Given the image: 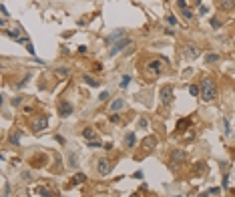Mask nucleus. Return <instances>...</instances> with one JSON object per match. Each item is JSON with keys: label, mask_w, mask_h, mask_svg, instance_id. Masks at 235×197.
Listing matches in <instances>:
<instances>
[{"label": "nucleus", "mask_w": 235, "mask_h": 197, "mask_svg": "<svg viewBox=\"0 0 235 197\" xmlns=\"http://www.w3.org/2000/svg\"><path fill=\"white\" fill-rule=\"evenodd\" d=\"M207 171H209V167H207L205 161H197V163L191 167V173H193V175H205Z\"/></svg>", "instance_id": "obj_11"}, {"label": "nucleus", "mask_w": 235, "mask_h": 197, "mask_svg": "<svg viewBox=\"0 0 235 197\" xmlns=\"http://www.w3.org/2000/svg\"><path fill=\"white\" fill-rule=\"evenodd\" d=\"M83 137H84L87 141H95V139H97V131L93 129V127H87V129L83 131Z\"/></svg>", "instance_id": "obj_17"}, {"label": "nucleus", "mask_w": 235, "mask_h": 197, "mask_svg": "<svg viewBox=\"0 0 235 197\" xmlns=\"http://www.w3.org/2000/svg\"><path fill=\"white\" fill-rule=\"evenodd\" d=\"M76 153H70V155H68V167H72V169H76Z\"/></svg>", "instance_id": "obj_23"}, {"label": "nucleus", "mask_w": 235, "mask_h": 197, "mask_svg": "<svg viewBox=\"0 0 235 197\" xmlns=\"http://www.w3.org/2000/svg\"><path fill=\"white\" fill-rule=\"evenodd\" d=\"M99 98H101V101H106V98H109V93H106V91H105V93H101V97H99Z\"/></svg>", "instance_id": "obj_43"}, {"label": "nucleus", "mask_w": 235, "mask_h": 197, "mask_svg": "<svg viewBox=\"0 0 235 197\" xmlns=\"http://www.w3.org/2000/svg\"><path fill=\"white\" fill-rule=\"evenodd\" d=\"M28 79H30V75H26V76H24V79H22V80H20V83H18V85H16V89H22V87H24V85H26V83H28Z\"/></svg>", "instance_id": "obj_31"}, {"label": "nucleus", "mask_w": 235, "mask_h": 197, "mask_svg": "<svg viewBox=\"0 0 235 197\" xmlns=\"http://www.w3.org/2000/svg\"><path fill=\"white\" fill-rule=\"evenodd\" d=\"M199 89H201V101L205 103H209V101H215V97H217V87H215V83H213V79H203L201 80V85H199Z\"/></svg>", "instance_id": "obj_2"}, {"label": "nucleus", "mask_w": 235, "mask_h": 197, "mask_svg": "<svg viewBox=\"0 0 235 197\" xmlns=\"http://www.w3.org/2000/svg\"><path fill=\"white\" fill-rule=\"evenodd\" d=\"M97 171H99V175H109L113 171V163L106 157H102V159L97 161Z\"/></svg>", "instance_id": "obj_7"}, {"label": "nucleus", "mask_w": 235, "mask_h": 197, "mask_svg": "<svg viewBox=\"0 0 235 197\" xmlns=\"http://www.w3.org/2000/svg\"><path fill=\"white\" fill-rule=\"evenodd\" d=\"M8 141H10L12 145H18V141H20V131L14 129V131L10 133V137H8Z\"/></svg>", "instance_id": "obj_18"}, {"label": "nucleus", "mask_w": 235, "mask_h": 197, "mask_svg": "<svg viewBox=\"0 0 235 197\" xmlns=\"http://www.w3.org/2000/svg\"><path fill=\"white\" fill-rule=\"evenodd\" d=\"M167 24H171V26H175V24H177V18H175L173 14H169V16H167Z\"/></svg>", "instance_id": "obj_33"}, {"label": "nucleus", "mask_w": 235, "mask_h": 197, "mask_svg": "<svg viewBox=\"0 0 235 197\" xmlns=\"http://www.w3.org/2000/svg\"><path fill=\"white\" fill-rule=\"evenodd\" d=\"M129 83H131V76L125 75V76L121 79V89H127V87H129Z\"/></svg>", "instance_id": "obj_26"}, {"label": "nucleus", "mask_w": 235, "mask_h": 197, "mask_svg": "<svg viewBox=\"0 0 235 197\" xmlns=\"http://www.w3.org/2000/svg\"><path fill=\"white\" fill-rule=\"evenodd\" d=\"M159 145V139H157L155 135H149V137H145L143 139V155H147V153H151L153 149Z\"/></svg>", "instance_id": "obj_6"}, {"label": "nucleus", "mask_w": 235, "mask_h": 197, "mask_svg": "<svg viewBox=\"0 0 235 197\" xmlns=\"http://www.w3.org/2000/svg\"><path fill=\"white\" fill-rule=\"evenodd\" d=\"M165 71V61L161 58H149L145 65H141V72H143L145 79H157L161 76Z\"/></svg>", "instance_id": "obj_1"}, {"label": "nucleus", "mask_w": 235, "mask_h": 197, "mask_svg": "<svg viewBox=\"0 0 235 197\" xmlns=\"http://www.w3.org/2000/svg\"><path fill=\"white\" fill-rule=\"evenodd\" d=\"M123 107H125V98H115V101L111 103V113H115V111H121Z\"/></svg>", "instance_id": "obj_16"}, {"label": "nucleus", "mask_w": 235, "mask_h": 197, "mask_svg": "<svg viewBox=\"0 0 235 197\" xmlns=\"http://www.w3.org/2000/svg\"><path fill=\"white\" fill-rule=\"evenodd\" d=\"M46 127H48V115H36V117L32 119V133H42L46 131Z\"/></svg>", "instance_id": "obj_4"}, {"label": "nucleus", "mask_w": 235, "mask_h": 197, "mask_svg": "<svg viewBox=\"0 0 235 197\" xmlns=\"http://www.w3.org/2000/svg\"><path fill=\"white\" fill-rule=\"evenodd\" d=\"M125 145H127V147H131V149L135 147V133H127V135H125Z\"/></svg>", "instance_id": "obj_19"}, {"label": "nucleus", "mask_w": 235, "mask_h": 197, "mask_svg": "<svg viewBox=\"0 0 235 197\" xmlns=\"http://www.w3.org/2000/svg\"><path fill=\"white\" fill-rule=\"evenodd\" d=\"M8 195H10V185L4 183V197H8Z\"/></svg>", "instance_id": "obj_39"}, {"label": "nucleus", "mask_w": 235, "mask_h": 197, "mask_svg": "<svg viewBox=\"0 0 235 197\" xmlns=\"http://www.w3.org/2000/svg\"><path fill=\"white\" fill-rule=\"evenodd\" d=\"M109 119H111V121H113V123H119V121H121V119H119V115H111Z\"/></svg>", "instance_id": "obj_42"}, {"label": "nucleus", "mask_w": 235, "mask_h": 197, "mask_svg": "<svg viewBox=\"0 0 235 197\" xmlns=\"http://www.w3.org/2000/svg\"><path fill=\"white\" fill-rule=\"evenodd\" d=\"M177 6L181 8V10H185L187 8V0H177Z\"/></svg>", "instance_id": "obj_36"}, {"label": "nucleus", "mask_w": 235, "mask_h": 197, "mask_svg": "<svg viewBox=\"0 0 235 197\" xmlns=\"http://www.w3.org/2000/svg\"><path fill=\"white\" fill-rule=\"evenodd\" d=\"M127 46H131V38H121L119 42H115V44H113V48L109 50V54H111V57H115V54H119L123 48H127Z\"/></svg>", "instance_id": "obj_8"}, {"label": "nucleus", "mask_w": 235, "mask_h": 197, "mask_svg": "<svg viewBox=\"0 0 235 197\" xmlns=\"http://www.w3.org/2000/svg\"><path fill=\"white\" fill-rule=\"evenodd\" d=\"M79 53H80V54H84V53H87V46H84V44H83V46H79Z\"/></svg>", "instance_id": "obj_44"}, {"label": "nucleus", "mask_w": 235, "mask_h": 197, "mask_svg": "<svg viewBox=\"0 0 235 197\" xmlns=\"http://www.w3.org/2000/svg\"><path fill=\"white\" fill-rule=\"evenodd\" d=\"M36 193L40 197H52V191H50L48 187H36Z\"/></svg>", "instance_id": "obj_20"}, {"label": "nucleus", "mask_w": 235, "mask_h": 197, "mask_svg": "<svg viewBox=\"0 0 235 197\" xmlns=\"http://www.w3.org/2000/svg\"><path fill=\"white\" fill-rule=\"evenodd\" d=\"M54 139H56V141H58V143H61V145H65V143H66V141H65V137H61V135H56V137H54Z\"/></svg>", "instance_id": "obj_41"}, {"label": "nucleus", "mask_w": 235, "mask_h": 197, "mask_svg": "<svg viewBox=\"0 0 235 197\" xmlns=\"http://www.w3.org/2000/svg\"><path fill=\"white\" fill-rule=\"evenodd\" d=\"M88 147L99 149V147H102V145H101V141H99V139H95V141H88Z\"/></svg>", "instance_id": "obj_28"}, {"label": "nucleus", "mask_w": 235, "mask_h": 197, "mask_svg": "<svg viewBox=\"0 0 235 197\" xmlns=\"http://www.w3.org/2000/svg\"><path fill=\"white\" fill-rule=\"evenodd\" d=\"M187 161H189V155H187L183 149H173V151H171V165L173 167H181V165H185Z\"/></svg>", "instance_id": "obj_3"}, {"label": "nucleus", "mask_w": 235, "mask_h": 197, "mask_svg": "<svg viewBox=\"0 0 235 197\" xmlns=\"http://www.w3.org/2000/svg\"><path fill=\"white\" fill-rule=\"evenodd\" d=\"M191 125V119H181V121L177 123V131H185V127Z\"/></svg>", "instance_id": "obj_22"}, {"label": "nucleus", "mask_w": 235, "mask_h": 197, "mask_svg": "<svg viewBox=\"0 0 235 197\" xmlns=\"http://www.w3.org/2000/svg\"><path fill=\"white\" fill-rule=\"evenodd\" d=\"M217 6H219L223 12H231L233 8H235V0H219V2H217Z\"/></svg>", "instance_id": "obj_14"}, {"label": "nucleus", "mask_w": 235, "mask_h": 197, "mask_svg": "<svg viewBox=\"0 0 235 197\" xmlns=\"http://www.w3.org/2000/svg\"><path fill=\"white\" fill-rule=\"evenodd\" d=\"M44 163H48V157H46V153H38V155H34L30 159V165L34 169H38V167H42Z\"/></svg>", "instance_id": "obj_9"}, {"label": "nucleus", "mask_w": 235, "mask_h": 197, "mask_svg": "<svg viewBox=\"0 0 235 197\" xmlns=\"http://www.w3.org/2000/svg\"><path fill=\"white\" fill-rule=\"evenodd\" d=\"M56 76H68V68L66 66H58L56 68Z\"/></svg>", "instance_id": "obj_25"}, {"label": "nucleus", "mask_w": 235, "mask_h": 197, "mask_svg": "<svg viewBox=\"0 0 235 197\" xmlns=\"http://www.w3.org/2000/svg\"><path fill=\"white\" fill-rule=\"evenodd\" d=\"M131 197H139V195H137V193H135V195H131Z\"/></svg>", "instance_id": "obj_46"}, {"label": "nucleus", "mask_w": 235, "mask_h": 197, "mask_svg": "<svg viewBox=\"0 0 235 197\" xmlns=\"http://www.w3.org/2000/svg\"><path fill=\"white\" fill-rule=\"evenodd\" d=\"M58 113H61V117H68V115H72V105L68 101H62L61 105H58Z\"/></svg>", "instance_id": "obj_13"}, {"label": "nucleus", "mask_w": 235, "mask_h": 197, "mask_svg": "<svg viewBox=\"0 0 235 197\" xmlns=\"http://www.w3.org/2000/svg\"><path fill=\"white\" fill-rule=\"evenodd\" d=\"M125 34H127L125 28H117V30H113L109 36H106V42H119L121 38H125Z\"/></svg>", "instance_id": "obj_10"}, {"label": "nucleus", "mask_w": 235, "mask_h": 197, "mask_svg": "<svg viewBox=\"0 0 235 197\" xmlns=\"http://www.w3.org/2000/svg\"><path fill=\"white\" fill-rule=\"evenodd\" d=\"M189 93H191V95H201V89H199L197 85H191V87H189Z\"/></svg>", "instance_id": "obj_27"}, {"label": "nucleus", "mask_w": 235, "mask_h": 197, "mask_svg": "<svg viewBox=\"0 0 235 197\" xmlns=\"http://www.w3.org/2000/svg\"><path fill=\"white\" fill-rule=\"evenodd\" d=\"M26 50H28L30 54H34V53H36V50H34V46H32V42H26Z\"/></svg>", "instance_id": "obj_38"}, {"label": "nucleus", "mask_w": 235, "mask_h": 197, "mask_svg": "<svg viewBox=\"0 0 235 197\" xmlns=\"http://www.w3.org/2000/svg\"><path fill=\"white\" fill-rule=\"evenodd\" d=\"M83 80L88 85V87H99V85H101L97 79H93V76H88V75H84V76H83Z\"/></svg>", "instance_id": "obj_21"}, {"label": "nucleus", "mask_w": 235, "mask_h": 197, "mask_svg": "<svg viewBox=\"0 0 235 197\" xmlns=\"http://www.w3.org/2000/svg\"><path fill=\"white\" fill-rule=\"evenodd\" d=\"M209 195V191H203V193H199V197H207Z\"/></svg>", "instance_id": "obj_45"}, {"label": "nucleus", "mask_w": 235, "mask_h": 197, "mask_svg": "<svg viewBox=\"0 0 235 197\" xmlns=\"http://www.w3.org/2000/svg\"><path fill=\"white\" fill-rule=\"evenodd\" d=\"M22 179H24V181H30V179H32V173H30V171H24V173H22Z\"/></svg>", "instance_id": "obj_35"}, {"label": "nucleus", "mask_w": 235, "mask_h": 197, "mask_svg": "<svg viewBox=\"0 0 235 197\" xmlns=\"http://www.w3.org/2000/svg\"><path fill=\"white\" fill-rule=\"evenodd\" d=\"M217 61H219V54H207V57H205V62H207V65L217 62Z\"/></svg>", "instance_id": "obj_24"}, {"label": "nucleus", "mask_w": 235, "mask_h": 197, "mask_svg": "<svg viewBox=\"0 0 235 197\" xmlns=\"http://www.w3.org/2000/svg\"><path fill=\"white\" fill-rule=\"evenodd\" d=\"M159 98H161V103H163L165 107H169L171 103H173V98H175V95H173V87H171V85H165V87H161V91H159Z\"/></svg>", "instance_id": "obj_5"}, {"label": "nucleus", "mask_w": 235, "mask_h": 197, "mask_svg": "<svg viewBox=\"0 0 235 197\" xmlns=\"http://www.w3.org/2000/svg\"><path fill=\"white\" fill-rule=\"evenodd\" d=\"M20 103H22V97H14L12 98V107H20Z\"/></svg>", "instance_id": "obj_34"}, {"label": "nucleus", "mask_w": 235, "mask_h": 197, "mask_svg": "<svg viewBox=\"0 0 235 197\" xmlns=\"http://www.w3.org/2000/svg\"><path fill=\"white\" fill-rule=\"evenodd\" d=\"M183 50H185L183 54H185L187 58H197L199 57V48L195 44H185V46H183Z\"/></svg>", "instance_id": "obj_12"}, {"label": "nucleus", "mask_w": 235, "mask_h": 197, "mask_svg": "<svg viewBox=\"0 0 235 197\" xmlns=\"http://www.w3.org/2000/svg\"><path fill=\"white\" fill-rule=\"evenodd\" d=\"M223 127H225V135H229L231 131H229V121L227 119H223Z\"/></svg>", "instance_id": "obj_37"}, {"label": "nucleus", "mask_w": 235, "mask_h": 197, "mask_svg": "<svg viewBox=\"0 0 235 197\" xmlns=\"http://www.w3.org/2000/svg\"><path fill=\"white\" fill-rule=\"evenodd\" d=\"M139 127H141V129H147V127H149V121L145 117H141L139 119Z\"/></svg>", "instance_id": "obj_29"}, {"label": "nucleus", "mask_w": 235, "mask_h": 197, "mask_svg": "<svg viewBox=\"0 0 235 197\" xmlns=\"http://www.w3.org/2000/svg\"><path fill=\"white\" fill-rule=\"evenodd\" d=\"M0 12H2V16H4V18H8V10H6V6H4V4L0 6Z\"/></svg>", "instance_id": "obj_40"}, {"label": "nucleus", "mask_w": 235, "mask_h": 197, "mask_svg": "<svg viewBox=\"0 0 235 197\" xmlns=\"http://www.w3.org/2000/svg\"><path fill=\"white\" fill-rule=\"evenodd\" d=\"M87 181V175L84 173H76L75 177H72V181L68 183V187H75V185H79V183H84Z\"/></svg>", "instance_id": "obj_15"}, {"label": "nucleus", "mask_w": 235, "mask_h": 197, "mask_svg": "<svg viewBox=\"0 0 235 197\" xmlns=\"http://www.w3.org/2000/svg\"><path fill=\"white\" fill-rule=\"evenodd\" d=\"M211 26H213V28H219V26H221V20L217 18V16H215V18H211Z\"/></svg>", "instance_id": "obj_32"}, {"label": "nucleus", "mask_w": 235, "mask_h": 197, "mask_svg": "<svg viewBox=\"0 0 235 197\" xmlns=\"http://www.w3.org/2000/svg\"><path fill=\"white\" fill-rule=\"evenodd\" d=\"M181 12H183V16H185L187 20H191V18H193V12H191L189 8H185V10H181Z\"/></svg>", "instance_id": "obj_30"}]
</instances>
